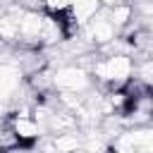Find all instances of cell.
<instances>
[{
    "label": "cell",
    "mask_w": 153,
    "mask_h": 153,
    "mask_svg": "<svg viewBox=\"0 0 153 153\" xmlns=\"http://www.w3.org/2000/svg\"><path fill=\"white\" fill-rule=\"evenodd\" d=\"M131 72H134V65H131V60H129L127 55L103 57V60H98L96 67H93V74H96L103 84H108L112 91L122 88V86L131 79Z\"/></svg>",
    "instance_id": "obj_1"
}]
</instances>
